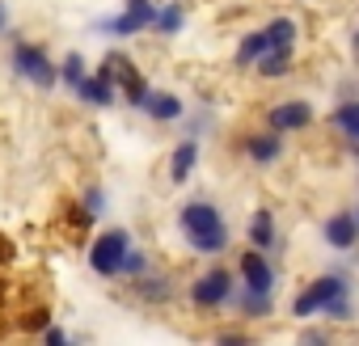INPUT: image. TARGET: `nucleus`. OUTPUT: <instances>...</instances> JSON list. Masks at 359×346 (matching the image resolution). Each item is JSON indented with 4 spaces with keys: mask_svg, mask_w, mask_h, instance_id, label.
<instances>
[{
    "mask_svg": "<svg viewBox=\"0 0 359 346\" xmlns=\"http://www.w3.org/2000/svg\"><path fill=\"white\" fill-rule=\"evenodd\" d=\"M173 233L182 241V249L191 258H224L233 249V224L224 203H216L212 195H187L173 207Z\"/></svg>",
    "mask_w": 359,
    "mask_h": 346,
    "instance_id": "nucleus-1",
    "label": "nucleus"
},
{
    "mask_svg": "<svg viewBox=\"0 0 359 346\" xmlns=\"http://www.w3.org/2000/svg\"><path fill=\"white\" fill-rule=\"evenodd\" d=\"M292 321H325V325H355L359 321V287L342 266L313 275L287 304Z\"/></svg>",
    "mask_w": 359,
    "mask_h": 346,
    "instance_id": "nucleus-2",
    "label": "nucleus"
},
{
    "mask_svg": "<svg viewBox=\"0 0 359 346\" xmlns=\"http://www.w3.org/2000/svg\"><path fill=\"white\" fill-rule=\"evenodd\" d=\"M237 270L224 266L220 258H212L199 275H191V283L182 287V300L195 317H220L233 312V296H237Z\"/></svg>",
    "mask_w": 359,
    "mask_h": 346,
    "instance_id": "nucleus-3",
    "label": "nucleus"
},
{
    "mask_svg": "<svg viewBox=\"0 0 359 346\" xmlns=\"http://www.w3.org/2000/svg\"><path fill=\"white\" fill-rule=\"evenodd\" d=\"M5 68L18 85H30L39 93H55L60 89V60L47 51V43L39 39H9V51H5Z\"/></svg>",
    "mask_w": 359,
    "mask_h": 346,
    "instance_id": "nucleus-4",
    "label": "nucleus"
},
{
    "mask_svg": "<svg viewBox=\"0 0 359 346\" xmlns=\"http://www.w3.org/2000/svg\"><path fill=\"white\" fill-rule=\"evenodd\" d=\"M135 245L140 241L127 224H106L85 245V270L102 283H123V270H127V258H131Z\"/></svg>",
    "mask_w": 359,
    "mask_h": 346,
    "instance_id": "nucleus-5",
    "label": "nucleus"
},
{
    "mask_svg": "<svg viewBox=\"0 0 359 346\" xmlns=\"http://www.w3.org/2000/svg\"><path fill=\"white\" fill-rule=\"evenodd\" d=\"M156 5L161 0H123V5L106 18H97L89 30L102 34L106 43H127V39H140V34H152V22H156Z\"/></svg>",
    "mask_w": 359,
    "mask_h": 346,
    "instance_id": "nucleus-6",
    "label": "nucleus"
},
{
    "mask_svg": "<svg viewBox=\"0 0 359 346\" xmlns=\"http://www.w3.org/2000/svg\"><path fill=\"white\" fill-rule=\"evenodd\" d=\"M237 283H241V291H250V296H279V279H283V270H279V262H275V254H266V249H258V245H245L241 254H237Z\"/></svg>",
    "mask_w": 359,
    "mask_h": 346,
    "instance_id": "nucleus-7",
    "label": "nucleus"
},
{
    "mask_svg": "<svg viewBox=\"0 0 359 346\" xmlns=\"http://www.w3.org/2000/svg\"><path fill=\"white\" fill-rule=\"evenodd\" d=\"M317 241H321L330 254H338V258L359 254V216H355V207H334V212H325L321 224H317Z\"/></svg>",
    "mask_w": 359,
    "mask_h": 346,
    "instance_id": "nucleus-8",
    "label": "nucleus"
},
{
    "mask_svg": "<svg viewBox=\"0 0 359 346\" xmlns=\"http://www.w3.org/2000/svg\"><path fill=\"white\" fill-rule=\"evenodd\" d=\"M313 123H317V106H313L309 97H279V102L266 106V127L283 131L287 139L313 131Z\"/></svg>",
    "mask_w": 359,
    "mask_h": 346,
    "instance_id": "nucleus-9",
    "label": "nucleus"
},
{
    "mask_svg": "<svg viewBox=\"0 0 359 346\" xmlns=\"http://www.w3.org/2000/svg\"><path fill=\"white\" fill-rule=\"evenodd\" d=\"M127 291H131V300L140 304V308H169L177 296V279L169 275V270H161V266H152V270H144L140 279H131L127 283Z\"/></svg>",
    "mask_w": 359,
    "mask_h": 346,
    "instance_id": "nucleus-10",
    "label": "nucleus"
},
{
    "mask_svg": "<svg viewBox=\"0 0 359 346\" xmlns=\"http://www.w3.org/2000/svg\"><path fill=\"white\" fill-rule=\"evenodd\" d=\"M199 160H203V139L182 131V139L169 148V160H165V182H169L173 191H182V186L195 178V173H199Z\"/></svg>",
    "mask_w": 359,
    "mask_h": 346,
    "instance_id": "nucleus-11",
    "label": "nucleus"
},
{
    "mask_svg": "<svg viewBox=\"0 0 359 346\" xmlns=\"http://www.w3.org/2000/svg\"><path fill=\"white\" fill-rule=\"evenodd\" d=\"M72 97L85 106V110H114L118 102H123V93H118V81H114V72L106 68V64H97L76 89H72Z\"/></svg>",
    "mask_w": 359,
    "mask_h": 346,
    "instance_id": "nucleus-12",
    "label": "nucleus"
},
{
    "mask_svg": "<svg viewBox=\"0 0 359 346\" xmlns=\"http://www.w3.org/2000/svg\"><path fill=\"white\" fill-rule=\"evenodd\" d=\"M187 110H191V102L177 93V89H165V85H152V93H148V102L140 106V118H148L152 127H182V118H187Z\"/></svg>",
    "mask_w": 359,
    "mask_h": 346,
    "instance_id": "nucleus-13",
    "label": "nucleus"
},
{
    "mask_svg": "<svg viewBox=\"0 0 359 346\" xmlns=\"http://www.w3.org/2000/svg\"><path fill=\"white\" fill-rule=\"evenodd\" d=\"M241 156H245L254 169H275V165L287 156V135L275 131V127L250 131V135H241Z\"/></svg>",
    "mask_w": 359,
    "mask_h": 346,
    "instance_id": "nucleus-14",
    "label": "nucleus"
},
{
    "mask_svg": "<svg viewBox=\"0 0 359 346\" xmlns=\"http://www.w3.org/2000/svg\"><path fill=\"white\" fill-rule=\"evenodd\" d=\"M245 245H258V249H266V254H283V249H287V245H283V228H279L275 207L258 203V207L245 216Z\"/></svg>",
    "mask_w": 359,
    "mask_h": 346,
    "instance_id": "nucleus-15",
    "label": "nucleus"
},
{
    "mask_svg": "<svg viewBox=\"0 0 359 346\" xmlns=\"http://www.w3.org/2000/svg\"><path fill=\"white\" fill-rule=\"evenodd\" d=\"M325 123H330V131H334V135H338L346 148H355V144H359V93H346V97H338V102L330 106Z\"/></svg>",
    "mask_w": 359,
    "mask_h": 346,
    "instance_id": "nucleus-16",
    "label": "nucleus"
},
{
    "mask_svg": "<svg viewBox=\"0 0 359 346\" xmlns=\"http://www.w3.org/2000/svg\"><path fill=\"white\" fill-rule=\"evenodd\" d=\"M187 26H191V5L187 0H161L156 5V22H152L156 39H177Z\"/></svg>",
    "mask_w": 359,
    "mask_h": 346,
    "instance_id": "nucleus-17",
    "label": "nucleus"
},
{
    "mask_svg": "<svg viewBox=\"0 0 359 346\" xmlns=\"http://www.w3.org/2000/svg\"><path fill=\"white\" fill-rule=\"evenodd\" d=\"M296 72V47H271L258 64H254V76L266 81V85H279Z\"/></svg>",
    "mask_w": 359,
    "mask_h": 346,
    "instance_id": "nucleus-18",
    "label": "nucleus"
},
{
    "mask_svg": "<svg viewBox=\"0 0 359 346\" xmlns=\"http://www.w3.org/2000/svg\"><path fill=\"white\" fill-rule=\"evenodd\" d=\"M266 51H271L266 30H262V26H258V30H245V34L237 39V47H233V68H237V72H254V64H258Z\"/></svg>",
    "mask_w": 359,
    "mask_h": 346,
    "instance_id": "nucleus-19",
    "label": "nucleus"
},
{
    "mask_svg": "<svg viewBox=\"0 0 359 346\" xmlns=\"http://www.w3.org/2000/svg\"><path fill=\"white\" fill-rule=\"evenodd\" d=\"M275 312H279L275 296H250V291L237 287V296H233V317H241L245 325H254V321H271Z\"/></svg>",
    "mask_w": 359,
    "mask_h": 346,
    "instance_id": "nucleus-20",
    "label": "nucleus"
},
{
    "mask_svg": "<svg viewBox=\"0 0 359 346\" xmlns=\"http://www.w3.org/2000/svg\"><path fill=\"white\" fill-rule=\"evenodd\" d=\"M89 72H93V64L85 60V51H81V47H72V51H64V55H60V89H68V93H72Z\"/></svg>",
    "mask_w": 359,
    "mask_h": 346,
    "instance_id": "nucleus-21",
    "label": "nucleus"
},
{
    "mask_svg": "<svg viewBox=\"0 0 359 346\" xmlns=\"http://www.w3.org/2000/svg\"><path fill=\"white\" fill-rule=\"evenodd\" d=\"M262 30H266L271 47H300V22L292 13H275Z\"/></svg>",
    "mask_w": 359,
    "mask_h": 346,
    "instance_id": "nucleus-22",
    "label": "nucleus"
},
{
    "mask_svg": "<svg viewBox=\"0 0 359 346\" xmlns=\"http://www.w3.org/2000/svg\"><path fill=\"white\" fill-rule=\"evenodd\" d=\"M118 93H123V106L140 114V106H144V102H148V93H152V76L135 68V72H131V76H127V81L118 85Z\"/></svg>",
    "mask_w": 359,
    "mask_h": 346,
    "instance_id": "nucleus-23",
    "label": "nucleus"
},
{
    "mask_svg": "<svg viewBox=\"0 0 359 346\" xmlns=\"http://www.w3.org/2000/svg\"><path fill=\"white\" fill-rule=\"evenodd\" d=\"M76 199H81V203H85V212H93L97 220H106V216H110V191H106L102 182H85Z\"/></svg>",
    "mask_w": 359,
    "mask_h": 346,
    "instance_id": "nucleus-24",
    "label": "nucleus"
},
{
    "mask_svg": "<svg viewBox=\"0 0 359 346\" xmlns=\"http://www.w3.org/2000/svg\"><path fill=\"white\" fill-rule=\"evenodd\" d=\"M212 127H216V114H212L208 106H191L187 118H182V131H187V135H199V139H203Z\"/></svg>",
    "mask_w": 359,
    "mask_h": 346,
    "instance_id": "nucleus-25",
    "label": "nucleus"
},
{
    "mask_svg": "<svg viewBox=\"0 0 359 346\" xmlns=\"http://www.w3.org/2000/svg\"><path fill=\"white\" fill-rule=\"evenodd\" d=\"M64 212H68L64 220H68V228H72V233H89V228L97 224V216H93V212H85V203H81V199H76V203H68Z\"/></svg>",
    "mask_w": 359,
    "mask_h": 346,
    "instance_id": "nucleus-26",
    "label": "nucleus"
},
{
    "mask_svg": "<svg viewBox=\"0 0 359 346\" xmlns=\"http://www.w3.org/2000/svg\"><path fill=\"white\" fill-rule=\"evenodd\" d=\"M156 262H152V254L144 249V245H135L131 249V258H127V270H123V283H131V279H140L144 270H152Z\"/></svg>",
    "mask_w": 359,
    "mask_h": 346,
    "instance_id": "nucleus-27",
    "label": "nucleus"
},
{
    "mask_svg": "<svg viewBox=\"0 0 359 346\" xmlns=\"http://www.w3.org/2000/svg\"><path fill=\"white\" fill-rule=\"evenodd\" d=\"M39 338H43L47 346H68V342H72V333H68L64 325H55V321H51V325H47L43 333H39Z\"/></svg>",
    "mask_w": 359,
    "mask_h": 346,
    "instance_id": "nucleus-28",
    "label": "nucleus"
},
{
    "mask_svg": "<svg viewBox=\"0 0 359 346\" xmlns=\"http://www.w3.org/2000/svg\"><path fill=\"white\" fill-rule=\"evenodd\" d=\"M296 338H300V342H330V329H325V325H313V329H300Z\"/></svg>",
    "mask_w": 359,
    "mask_h": 346,
    "instance_id": "nucleus-29",
    "label": "nucleus"
},
{
    "mask_svg": "<svg viewBox=\"0 0 359 346\" xmlns=\"http://www.w3.org/2000/svg\"><path fill=\"white\" fill-rule=\"evenodd\" d=\"M216 342H250L245 329H216Z\"/></svg>",
    "mask_w": 359,
    "mask_h": 346,
    "instance_id": "nucleus-30",
    "label": "nucleus"
},
{
    "mask_svg": "<svg viewBox=\"0 0 359 346\" xmlns=\"http://www.w3.org/2000/svg\"><path fill=\"white\" fill-rule=\"evenodd\" d=\"M13 30V13H9V5H5V0H0V39H5Z\"/></svg>",
    "mask_w": 359,
    "mask_h": 346,
    "instance_id": "nucleus-31",
    "label": "nucleus"
},
{
    "mask_svg": "<svg viewBox=\"0 0 359 346\" xmlns=\"http://www.w3.org/2000/svg\"><path fill=\"white\" fill-rule=\"evenodd\" d=\"M351 60H355V64H359V26H355V30H351Z\"/></svg>",
    "mask_w": 359,
    "mask_h": 346,
    "instance_id": "nucleus-32",
    "label": "nucleus"
},
{
    "mask_svg": "<svg viewBox=\"0 0 359 346\" xmlns=\"http://www.w3.org/2000/svg\"><path fill=\"white\" fill-rule=\"evenodd\" d=\"M351 156H355V173H359V144H355V148H351Z\"/></svg>",
    "mask_w": 359,
    "mask_h": 346,
    "instance_id": "nucleus-33",
    "label": "nucleus"
},
{
    "mask_svg": "<svg viewBox=\"0 0 359 346\" xmlns=\"http://www.w3.org/2000/svg\"><path fill=\"white\" fill-rule=\"evenodd\" d=\"M355 216H359V203H355Z\"/></svg>",
    "mask_w": 359,
    "mask_h": 346,
    "instance_id": "nucleus-34",
    "label": "nucleus"
}]
</instances>
